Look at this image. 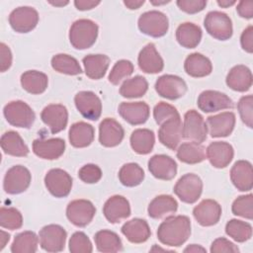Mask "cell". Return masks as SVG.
<instances>
[{
	"label": "cell",
	"instance_id": "obj_46",
	"mask_svg": "<svg viewBox=\"0 0 253 253\" xmlns=\"http://www.w3.org/2000/svg\"><path fill=\"white\" fill-rule=\"evenodd\" d=\"M134 67L131 61L121 59L115 63L109 74V82L113 85H119L124 79L129 77L133 73Z\"/></svg>",
	"mask_w": 253,
	"mask_h": 253
},
{
	"label": "cell",
	"instance_id": "obj_19",
	"mask_svg": "<svg viewBox=\"0 0 253 253\" xmlns=\"http://www.w3.org/2000/svg\"><path fill=\"white\" fill-rule=\"evenodd\" d=\"M103 213L110 223H119L130 215L129 203L124 196H112L105 202Z\"/></svg>",
	"mask_w": 253,
	"mask_h": 253
},
{
	"label": "cell",
	"instance_id": "obj_2",
	"mask_svg": "<svg viewBox=\"0 0 253 253\" xmlns=\"http://www.w3.org/2000/svg\"><path fill=\"white\" fill-rule=\"evenodd\" d=\"M98 33L99 27L94 21L79 19L69 29V42L76 49H87L96 42Z\"/></svg>",
	"mask_w": 253,
	"mask_h": 253
},
{
	"label": "cell",
	"instance_id": "obj_31",
	"mask_svg": "<svg viewBox=\"0 0 253 253\" xmlns=\"http://www.w3.org/2000/svg\"><path fill=\"white\" fill-rule=\"evenodd\" d=\"M184 69L191 77L202 78L211 73L212 64L210 58H208L206 55L199 52H194L186 57Z\"/></svg>",
	"mask_w": 253,
	"mask_h": 253
},
{
	"label": "cell",
	"instance_id": "obj_27",
	"mask_svg": "<svg viewBox=\"0 0 253 253\" xmlns=\"http://www.w3.org/2000/svg\"><path fill=\"white\" fill-rule=\"evenodd\" d=\"M230 180L241 192H248L253 187L252 164L247 160L236 161L230 169Z\"/></svg>",
	"mask_w": 253,
	"mask_h": 253
},
{
	"label": "cell",
	"instance_id": "obj_6",
	"mask_svg": "<svg viewBox=\"0 0 253 253\" xmlns=\"http://www.w3.org/2000/svg\"><path fill=\"white\" fill-rule=\"evenodd\" d=\"M173 191L183 203L194 204L202 195L203 181L197 174L187 173L176 182Z\"/></svg>",
	"mask_w": 253,
	"mask_h": 253
},
{
	"label": "cell",
	"instance_id": "obj_32",
	"mask_svg": "<svg viewBox=\"0 0 253 253\" xmlns=\"http://www.w3.org/2000/svg\"><path fill=\"white\" fill-rule=\"evenodd\" d=\"M95 136L94 127L85 122L74 123L68 132L70 144L75 148H84L89 146Z\"/></svg>",
	"mask_w": 253,
	"mask_h": 253
},
{
	"label": "cell",
	"instance_id": "obj_37",
	"mask_svg": "<svg viewBox=\"0 0 253 253\" xmlns=\"http://www.w3.org/2000/svg\"><path fill=\"white\" fill-rule=\"evenodd\" d=\"M132 150L140 155H146L153 149L155 143V134L148 128L134 129L129 137Z\"/></svg>",
	"mask_w": 253,
	"mask_h": 253
},
{
	"label": "cell",
	"instance_id": "obj_24",
	"mask_svg": "<svg viewBox=\"0 0 253 253\" xmlns=\"http://www.w3.org/2000/svg\"><path fill=\"white\" fill-rule=\"evenodd\" d=\"M206 156L210 163L217 169L225 168L232 161L234 150L231 144L225 141H213L209 144Z\"/></svg>",
	"mask_w": 253,
	"mask_h": 253
},
{
	"label": "cell",
	"instance_id": "obj_21",
	"mask_svg": "<svg viewBox=\"0 0 253 253\" xmlns=\"http://www.w3.org/2000/svg\"><path fill=\"white\" fill-rule=\"evenodd\" d=\"M125 130L115 119L106 118L99 126V142L105 147L118 146L124 139Z\"/></svg>",
	"mask_w": 253,
	"mask_h": 253
},
{
	"label": "cell",
	"instance_id": "obj_4",
	"mask_svg": "<svg viewBox=\"0 0 253 253\" xmlns=\"http://www.w3.org/2000/svg\"><path fill=\"white\" fill-rule=\"evenodd\" d=\"M139 31L152 38H160L167 34L169 21L167 16L157 10H151L142 13L137 21Z\"/></svg>",
	"mask_w": 253,
	"mask_h": 253
},
{
	"label": "cell",
	"instance_id": "obj_39",
	"mask_svg": "<svg viewBox=\"0 0 253 253\" xmlns=\"http://www.w3.org/2000/svg\"><path fill=\"white\" fill-rule=\"evenodd\" d=\"M177 158L186 164H197L206 159V150L197 142H184L177 148Z\"/></svg>",
	"mask_w": 253,
	"mask_h": 253
},
{
	"label": "cell",
	"instance_id": "obj_12",
	"mask_svg": "<svg viewBox=\"0 0 253 253\" xmlns=\"http://www.w3.org/2000/svg\"><path fill=\"white\" fill-rule=\"evenodd\" d=\"M154 87L160 97L168 100H177L183 97L188 89L186 82L173 74H164L158 77Z\"/></svg>",
	"mask_w": 253,
	"mask_h": 253
},
{
	"label": "cell",
	"instance_id": "obj_45",
	"mask_svg": "<svg viewBox=\"0 0 253 253\" xmlns=\"http://www.w3.org/2000/svg\"><path fill=\"white\" fill-rule=\"evenodd\" d=\"M0 225L2 228L15 230L23 225L22 213L15 208L2 207L0 210Z\"/></svg>",
	"mask_w": 253,
	"mask_h": 253
},
{
	"label": "cell",
	"instance_id": "obj_44",
	"mask_svg": "<svg viewBox=\"0 0 253 253\" xmlns=\"http://www.w3.org/2000/svg\"><path fill=\"white\" fill-rule=\"evenodd\" d=\"M225 233L234 241L242 243L251 238L252 226L249 222L233 218L226 222Z\"/></svg>",
	"mask_w": 253,
	"mask_h": 253
},
{
	"label": "cell",
	"instance_id": "obj_59",
	"mask_svg": "<svg viewBox=\"0 0 253 253\" xmlns=\"http://www.w3.org/2000/svg\"><path fill=\"white\" fill-rule=\"evenodd\" d=\"M184 252L187 253V252H191V253H197V252H207L206 248L202 247L201 245H198V244H191L189 246H187L185 249H184Z\"/></svg>",
	"mask_w": 253,
	"mask_h": 253
},
{
	"label": "cell",
	"instance_id": "obj_7",
	"mask_svg": "<svg viewBox=\"0 0 253 253\" xmlns=\"http://www.w3.org/2000/svg\"><path fill=\"white\" fill-rule=\"evenodd\" d=\"M183 138L202 143L207 139L208 126L203 116L196 110H189L184 115Z\"/></svg>",
	"mask_w": 253,
	"mask_h": 253
},
{
	"label": "cell",
	"instance_id": "obj_64",
	"mask_svg": "<svg viewBox=\"0 0 253 253\" xmlns=\"http://www.w3.org/2000/svg\"><path fill=\"white\" fill-rule=\"evenodd\" d=\"M150 251H163V252H167V251H169V252H172L171 250H168V249H163V248H160V247H157V245H154L151 249H150Z\"/></svg>",
	"mask_w": 253,
	"mask_h": 253
},
{
	"label": "cell",
	"instance_id": "obj_34",
	"mask_svg": "<svg viewBox=\"0 0 253 253\" xmlns=\"http://www.w3.org/2000/svg\"><path fill=\"white\" fill-rule=\"evenodd\" d=\"M110 58L106 54H88L83 57L82 63L87 77L93 80L103 78L109 68Z\"/></svg>",
	"mask_w": 253,
	"mask_h": 253
},
{
	"label": "cell",
	"instance_id": "obj_42",
	"mask_svg": "<svg viewBox=\"0 0 253 253\" xmlns=\"http://www.w3.org/2000/svg\"><path fill=\"white\" fill-rule=\"evenodd\" d=\"M51 66L58 73L66 75H79L82 73L81 66L76 58L65 53H58L52 56Z\"/></svg>",
	"mask_w": 253,
	"mask_h": 253
},
{
	"label": "cell",
	"instance_id": "obj_57",
	"mask_svg": "<svg viewBox=\"0 0 253 253\" xmlns=\"http://www.w3.org/2000/svg\"><path fill=\"white\" fill-rule=\"evenodd\" d=\"M101 2L100 1H93V0H75L74 6L79 11H87L95 8Z\"/></svg>",
	"mask_w": 253,
	"mask_h": 253
},
{
	"label": "cell",
	"instance_id": "obj_62",
	"mask_svg": "<svg viewBox=\"0 0 253 253\" xmlns=\"http://www.w3.org/2000/svg\"><path fill=\"white\" fill-rule=\"evenodd\" d=\"M48 3L55 7H63L67 4H69V1H48Z\"/></svg>",
	"mask_w": 253,
	"mask_h": 253
},
{
	"label": "cell",
	"instance_id": "obj_30",
	"mask_svg": "<svg viewBox=\"0 0 253 253\" xmlns=\"http://www.w3.org/2000/svg\"><path fill=\"white\" fill-rule=\"evenodd\" d=\"M178 210V203L170 195H159L148 205L147 212L151 218L160 219L172 215Z\"/></svg>",
	"mask_w": 253,
	"mask_h": 253
},
{
	"label": "cell",
	"instance_id": "obj_38",
	"mask_svg": "<svg viewBox=\"0 0 253 253\" xmlns=\"http://www.w3.org/2000/svg\"><path fill=\"white\" fill-rule=\"evenodd\" d=\"M96 248L103 253L120 252L123 250V242L120 236L111 230H99L94 235Z\"/></svg>",
	"mask_w": 253,
	"mask_h": 253
},
{
	"label": "cell",
	"instance_id": "obj_23",
	"mask_svg": "<svg viewBox=\"0 0 253 253\" xmlns=\"http://www.w3.org/2000/svg\"><path fill=\"white\" fill-rule=\"evenodd\" d=\"M65 151V141L59 137L38 138L33 141V152L42 159H58Z\"/></svg>",
	"mask_w": 253,
	"mask_h": 253
},
{
	"label": "cell",
	"instance_id": "obj_13",
	"mask_svg": "<svg viewBox=\"0 0 253 253\" xmlns=\"http://www.w3.org/2000/svg\"><path fill=\"white\" fill-rule=\"evenodd\" d=\"M44 185L47 191L55 198H65L72 188L71 176L60 168H53L47 171L44 176Z\"/></svg>",
	"mask_w": 253,
	"mask_h": 253
},
{
	"label": "cell",
	"instance_id": "obj_58",
	"mask_svg": "<svg viewBox=\"0 0 253 253\" xmlns=\"http://www.w3.org/2000/svg\"><path fill=\"white\" fill-rule=\"evenodd\" d=\"M124 4L130 10H136L144 4V0H125Z\"/></svg>",
	"mask_w": 253,
	"mask_h": 253
},
{
	"label": "cell",
	"instance_id": "obj_29",
	"mask_svg": "<svg viewBox=\"0 0 253 253\" xmlns=\"http://www.w3.org/2000/svg\"><path fill=\"white\" fill-rule=\"evenodd\" d=\"M121 231L130 243L134 244H140L147 241L151 235V230L147 221L142 218H132L125 222Z\"/></svg>",
	"mask_w": 253,
	"mask_h": 253
},
{
	"label": "cell",
	"instance_id": "obj_54",
	"mask_svg": "<svg viewBox=\"0 0 253 253\" xmlns=\"http://www.w3.org/2000/svg\"><path fill=\"white\" fill-rule=\"evenodd\" d=\"M12 60H13V56H12L11 49L6 43L1 42L0 43V71L1 72L7 71L12 65Z\"/></svg>",
	"mask_w": 253,
	"mask_h": 253
},
{
	"label": "cell",
	"instance_id": "obj_63",
	"mask_svg": "<svg viewBox=\"0 0 253 253\" xmlns=\"http://www.w3.org/2000/svg\"><path fill=\"white\" fill-rule=\"evenodd\" d=\"M150 3L152 5H155V6H159V5H163V4H167V3H170V0H164V1H150Z\"/></svg>",
	"mask_w": 253,
	"mask_h": 253
},
{
	"label": "cell",
	"instance_id": "obj_61",
	"mask_svg": "<svg viewBox=\"0 0 253 253\" xmlns=\"http://www.w3.org/2000/svg\"><path fill=\"white\" fill-rule=\"evenodd\" d=\"M216 3L221 8H228L232 5H234L236 3V1H234V0H217Z\"/></svg>",
	"mask_w": 253,
	"mask_h": 253
},
{
	"label": "cell",
	"instance_id": "obj_56",
	"mask_svg": "<svg viewBox=\"0 0 253 253\" xmlns=\"http://www.w3.org/2000/svg\"><path fill=\"white\" fill-rule=\"evenodd\" d=\"M236 11L241 18L252 19L253 18V2L252 1H240L237 4Z\"/></svg>",
	"mask_w": 253,
	"mask_h": 253
},
{
	"label": "cell",
	"instance_id": "obj_8",
	"mask_svg": "<svg viewBox=\"0 0 253 253\" xmlns=\"http://www.w3.org/2000/svg\"><path fill=\"white\" fill-rule=\"evenodd\" d=\"M32 175L28 168L15 165L8 169L3 180V189L7 194L18 195L25 192L31 184Z\"/></svg>",
	"mask_w": 253,
	"mask_h": 253
},
{
	"label": "cell",
	"instance_id": "obj_51",
	"mask_svg": "<svg viewBox=\"0 0 253 253\" xmlns=\"http://www.w3.org/2000/svg\"><path fill=\"white\" fill-rule=\"evenodd\" d=\"M102 170L96 164H86L82 166L78 171L79 179L86 184H95L102 178Z\"/></svg>",
	"mask_w": 253,
	"mask_h": 253
},
{
	"label": "cell",
	"instance_id": "obj_36",
	"mask_svg": "<svg viewBox=\"0 0 253 253\" xmlns=\"http://www.w3.org/2000/svg\"><path fill=\"white\" fill-rule=\"evenodd\" d=\"M21 85L25 91L33 95L43 93L48 85V77L38 70H28L21 75Z\"/></svg>",
	"mask_w": 253,
	"mask_h": 253
},
{
	"label": "cell",
	"instance_id": "obj_50",
	"mask_svg": "<svg viewBox=\"0 0 253 253\" xmlns=\"http://www.w3.org/2000/svg\"><path fill=\"white\" fill-rule=\"evenodd\" d=\"M252 105H253V96L252 95H247V96L241 97L237 103V110L239 112L240 119L249 128H252V126H253Z\"/></svg>",
	"mask_w": 253,
	"mask_h": 253
},
{
	"label": "cell",
	"instance_id": "obj_17",
	"mask_svg": "<svg viewBox=\"0 0 253 253\" xmlns=\"http://www.w3.org/2000/svg\"><path fill=\"white\" fill-rule=\"evenodd\" d=\"M220 205L211 199L203 200L193 210V215L202 226H212L216 224L221 216Z\"/></svg>",
	"mask_w": 253,
	"mask_h": 253
},
{
	"label": "cell",
	"instance_id": "obj_20",
	"mask_svg": "<svg viewBox=\"0 0 253 253\" xmlns=\"http://www.w3.org/2000/svg\"><path fill=\"white\" fill-rule=\"evenodd\" d=\"M120 116L131 126L144 124L149 118V106L145 102H123L118 108Z\"/></svg>",
	"mask_w": 253,
	"mask_h": 253
},
{
	"label": "cell",
	"instance_id": "obj_53",
	"mask_svg": "<svg viewBox=\"0 0 253 253\" xmlns=\"http://www.w3.org/2000/svg\"><path fill=\"white\" fill-rule=\"evenodd\" d=\"M179 9L187 14H196L203 11L207 6V0H178Z\"/></svg>",
	"mask_w": 253,
	"mask_h": 253
},
{
	"label": "cell",
	"instance_id": "obj_26",
	"mask_svg": "<svg viewBox=\"0 0 253 253\" xmlns=\"http://www.w3.org/2000/svg\"><path fill=\"white\" fill-rule=\"evenodd\" d=\"M137 63L140 70L147 74H156L163 70L164 61L158 53L155 44L152 42L147 43L139 51L137 56Z\"/></svg>",
	"mask_w": 253,
	"mask_h": 253
},
{
	"label": "cell",
	"instance_id": "obj_1",
	"mask_svg": "<svg viewBox=\"0 0 253 253\" xmlns=\"http://www.w3.org/2000/svg\"><path fill=\"white\" fill-rule=\"evenodd\" d=\"M191 235V220L187 215H169L158 226V240L171 247L183 245Z\"/></svg>",
	"mask_w": 253,
	"mask_h": 253
},
{
	"label": "cell",
	"instance_id": "obj_10",
	"mask_svg": "<svg viewBox=\"0 0 253 253\" xmlns=\"http://www.w3.org/2000/svg\"><path fill=\"white\" fill-rule=\"evenodd\" d=\"M96 213V208L92 202L84 199L71 201L66 208L67 219L77 227L87 226Z\"/></svg>",
	"mask_w": 253,
	"mask_h": 253
},
{
	"label": "cell",
	"instance_id": "obj_5",
	"mask_svg": "<svg viewBox=\"0 0 253 253\" xmlns=\"http://www.w3.org/2000/svg\"><path fill=\"white\" fill-rule=\"evenodd\" d=\"M204 26L207 33L218 41L229 40L233 34L231 19L220 11L209 12L205 17Z\"/></svg>",
	"mask_w": 253,
	"mask_h": 253
},
{
	"label": "cell",
	"instance_id": "obj_16",
	"mask_svg": "<svg viewBox=\"0 0 253 253\" xmlns=\"http://www.w3.org/2000/svg\"><path fill=\"white\" fill-rule=\"evenodd\" d=\"M41 119L49 127L50 132L55 134L65 129L68 123V111L61 104H50L43 108Z\"/></svg>",
	"mask_w": 253,
	"mask_h": 253
},
{
	"label": "cell",
	"instance_id": "obj_18",
	"mask_svg": "<svg viewBox=\"0 0 253 253\" xmlns=\"http://www.w3.org/2000/svg\"><path fill=\"white\" fill-rule=\"evenodd\" d=\"M183 125L181 117L172 118L160 126L158 130L159 141L171 150H176L183 138Z\"/></svg>",
	"mask_w": 253,
	"mask_h": 253
},
{
	"label": "cell",
	"instance_id": "obj_3",
	"mask_svg": "<svg viewBox=\"0 0 253 253\" xmlns=\"http://www.w3.org/2000/svg\"><path fill=\"white\" fill-rule=\"evenodd\" d=\"M3 115L8 124L16 127L31 128L36 120L33 109L26 102L21 100L12 101L5 105Z\"/></svg>",
	"mask_w": 253,
	"mask_h": 253
},
{
	"label": "cell",
	"instance_id": "obj_14",
	"mask_svg": "<svg viewBox=\"0 0 253 253\" xmlns=\"http://www.w3.org/2000/svg\"><path fill=\"white\" fill-rule=\"evenodd\" d=\"M75 107L87 120L97 121L102 114L101 99L92 91H80L74 97Z\"/></svg>",
	"mask_w": 253,
	"mask_h": 253
},
{
	"label": "cell",
	"instance_id": "obj_9",
	"mask_svg": "<svg viewBox=\"0 0 253 253\" xmlns=\"http://www.w3.org/2000/svg\"><path fill=\"white\" fill-rule=\"evenodd\" d=\"M67 232L58 224L43 226L39 232L40 245L46 252H60L65 247Z\"/></svg>",
	"mask_w": 253,
	"mask_h": 253
},
{
	"label": "cell",
	"instance_id": "obj_25",
	"mask_svg": "<svg viewBox=\"0 0 253 253\" xmlns=\"http://www.w3.org/2000/svg\"><path fill=\"white\" fill-rule=\"evenodd\" d=\"M235 115L232 112H222L210 116L207 119V126L211 137H226L234 129Z\"/></svg>",
	"mask_w": 253,
	"mask_h": 253
},
{
	"label": "cell",
	"instance_id": "obj_15",
	"mask_svg": "<svg viewBox=\"0 0 253 253\" xmlns=\"http://www.w3.org/2000/svg\"><path fill=\"white\" fill-rule=\"evenodd\" d=\"M197 104L204 113H213L234 107L233 101L226 94L215 90L203 91L198 97Z\"/></svg>",
	"mask_w": 253,
	"mask_h": 253
},
{
	"label": "cell",
	"instance_id": "obj_41",
	"mask_svg": "<svg viewBox=\"0 0 253 253\" xmlns=\"http://www.w3.org/2000/svg\"><path fill=\"white\" fill-rule=\"evenodd\" d=\"M39 236L30 230H26L17 234L11 244V252L13 253H35L38 250Z\"/></svg>",
	"mask_w": 253,
	"mask_h": 253
},
{
	"label": "cell",
	"instance_id": "obj_43",
	"mask_svg": "<svg viewBox=\"0 0 253 253\" xmlns=\"http://www.w3.org/2000/svg\"><path fill=\"white\" fill-rule=\"evenodd\" d=\"M119 180L126 187H135L142 183L144 179L143 169L134 162L123 165L119 171Z\"/></svg>",
	"mask_w": 253,
	"mask_h": 253
},
{
	"label": "cell",
	"instance_id": "obj_35",
	"mask_svg": "<svg viewBox=\"0 0 253 253\" xmlns=\"http://www.w3.org/2000/svg\"><path fill=\"white\" fill-rule=\"evenodd\" d=\"M0 144L3 152L11 156L25 157L30 152L22 136L14 130H8L2 134Z\"/></svg>",
	"mask_w": 253,
	"mask_h": 253
},
{
	"label": "cell",
	"instance_id": "obj_22",
	"mask_svg": "<svg viewBox=\"0 0 253 253\" xmlns=\"http://www.w3.org/2000/svg\"><path fill=\"white\" fill-rule=\"evenodd\" d=\"M148 170L156 179L170 181L177 174V163L168 155L156 154L148 160Z\"/></svg>",
	"mask_w": 253,
	"mask_h": 253
},
{
	"label": "cell",
	"instance_id": "obj_47",
	"mask_svg": "<svg viewBox=\"0 0 253 253\" xmlns=\"http://www.w3.org/2000/svg\"><path fill=\"white\" fill-rule=\"evenodd\" d=\"M232 213L247 219L253 218V196L252 194L237 197L231 206Z\"/></svg>",
	"mask_w": 253,
	"mask_h": 253
},
{
	"label": "cell",
	"instance_id": "obj_48",
	"mask_svg": "<svg viewBox=\"0 0 253 253\" xmlns=\"http://www.w3.org/2000/svg\"><path fill=\"white\" fill-rule=\"evenodd\" d=\"M69 251L71 253H91L93 245L89 237L82 231L74 232L69 239Z\"/></svg>",
	"mask_w": 253,
	"mask_h": 253
},
{
	"label": "cell",
	"instance_id": "obj_60",
	"mask_svg": "<svg viewBox=\"0 0 253 253\" xmlns=\"http://www.w3.org/2000/svg\"><path fill=\"white\" fill-rule=\"evenodd\" d=\"M9 240H10V234L4 230H1L0 231V250H3V248L6 246Z\"/></svg>",
	"mask_w": 253,
	"mask_h": 253
},
{
	"label": "cell",
	"instance_id": "obj_52",
	"mask_svg": "<svg viewBox=\"0 0 253 253\" xmlns=\"http://www.w3.org/2000/svg\"><path fill=\"white\" fill-rule=\"evenodd\" d=\"M210 251L211 253H238L239 248L228 239L219 237L212 241Z\"/></svg>",
	"mask_w": 253,
	"mask_h": 253
},
{
	"label": "cell",
	"instance_id": "obj_49",
	"mask_svg": "<svg viewBox=\"0 0 253 253\" xmlns=\"http://www.w3.org/2000/svg\"><path fill=\"white\" fill-rule=\"evenodd\" d=\"M177 117H180L177 109L166 102H159L154 106L153 118L155 120V123L159 126H161L166 121Z\"/></svg>",
	"mask_w": 253,
	"mask_h": 253
},
{
	"label": "cell",
	"instance_id": "obj_28",
	"mask_svg": "<svg viewBox=\"0 0 253 253\" xmlns=\"http://www.w3.org/2000/svg\"><path fill=\"white\" fill-rule=\"evenodd\" d=\"M252 72L243 64L233 66L226 75V85L236 92H246L252 86Z\"/></svg>",
	"mask_w": 253,
	"mask_h": 253
},
{
	"label": "cell",
	"instance_id": "obj_40",
	"mask_svg": "<svg viewBox=\"0 0 253 253\" xmlns=\"http://www.w3.org/2000/svg\"><path fill=\"white\" fill-rule=\"evenodd\" d=\"M148 90L147 80L140 75H136L132 78L126 79L120 87V94L124 98L134 99L140 98L145 95Z\"/></svg>",
	"mask_w": 253,
	"mask_h": 253
},
{
	"label": "cell",
	"instance_id": "obj_11",
	"mask_svg": "<svg viewBox=\"0 0 253 253\" xmlns=\"http://www.w3.org/2000/svg\"><path fill=\"white\" fill-rule=\"evenodd\" d=\"M38 11L30 6H22L14 9L9 15L11 28L19 34H26L33 31L39 23Z\"/></svg>",
	"mask_w": 253,
	"mask_h": 253
},
{
	"label": "cell",
	"instance_id": "obj_55",
	"mask_svg": "<svg viewBox=\"0 0 253 253\" xmlns=\"http://www.w3.org/2000/svg\"><path fill=\"white\" fill-rule=\"evenodd\" d=\"M240 44L242 49L246 52H253V27L251 25L243 30L240 36Z\"/></svg>",
	"mask_w": 253,
	"mask_h": 253
},
{
	"label": "cell",
	"instance_id": "obj_33",
	"mask_svg": "<svg viewBox=\"0 0 253 253\" xmlns=\"http://www.w3.org/2000/svg\"><path fill=\"white\" fill-rule=\"evenodd\" d=\"M203 37L202 29L190 22L182 23L176 30V40L185 48H195L201 42Z\"/></svg>",
	"mask_w": 253,
	"mask_h": 253
}]
</instances>
